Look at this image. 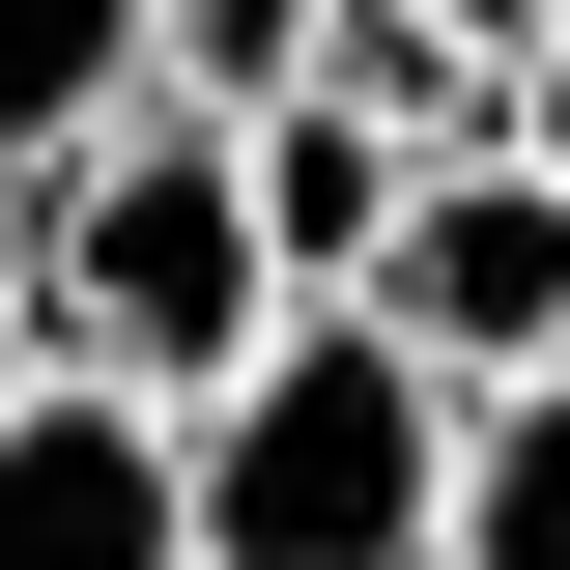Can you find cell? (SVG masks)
Listing matches in <instances>:
<instances>
[{
    "mask_svg": "<svg viewBox=\"0 0 570 570\" xmlns=\"http://www.w3.org/2000/svg\"><path fill=\"white\" fill-rule=\"evenodd\" d=\"M200 428V570H428L456 542V371L371 314V285H314L228 400H171Z\"/></svg>",
    "mask_w": 570,
    "mask_h": 570,
    "instance_id": "obj_1",
    "label": "cell"
},
{
    "mask_svg": "<svg viewBox=\"0 0 570 570\" xmlns=\"http://www.w3.org/2000/svg\"><path fill=\"white\" fill-rule=\"evenodd\" d=\"M29 257H58V343H86V371H142V400H228V371L314 314V285H285V228H257V142H228L200 86L86 115Z\"/></svg>",
    "mask_w": 570,
    "mask_h": 570,
    "instance_id": "obj_2",
    "label": "cell"
},
{
    "mask_svg": "<svg viewBox=\"0 0 570 570\" xmlns=\"http://www.w3.org/2000/svg\"><path fill=\"white\" fill-rule=\"evenodd\" d=\"M371 314H400L456 400H485V371H570V171H542V142H456V171H400V228H371Z\"/></svg>",
    "mask_w": 570,
    "mask_h": 570,
    "instance_id": "obj_3",
    "label": "cell"
},
{
    "mask_svg": "<svg viewBox=\"0 0 570 570\" xmlns=\"http://www.w3.org/2000/svg\"><path fill=\"white\" fill-rule=\"evenodd\" d=\"M0 570H200V428L58 343L29 400H0Z\"/></svg>",
    "mask_w": 570,
    "mask_h": 570,
    "instance_id": "obj_4",
    "label": "cell"
},
{
    "mask_svg": "<svg viewBox=\"0 0 570 570\" xmlns=\"http://www.w3.org/2000/svg\"><path fill=\"white\" fill-rule=\"evenodd\" d=\"M228 142H257V228H285V285H371V228H400V171H428V142L371 115V86H257Z\"/></svg>",
    "mask_w": 570,
    "mask_h": 570,
    "instance_id": "obj_5",
    "label": "cell"
},
{
    "mask_svg": "<svg viewBox=\"0 0 570 570\" xmlns=\"http://www.w3.org/2000/svg\"><path fill=\"white\" fill-rule=\"evenodd\" d=\"M428 570H570V371H485L456 400V542Z\"/></svg>",
    "mask_w": 570,
    "mask_h": 570,
    "instance_id": "obj_6",
    "label": "cell"
},
{
    "mask_svg": "<svg viewBox=\"0 0 570 570\" xmlns=\"http://www.w3.org/2000/svg\"><path fill=\"white\" fill-rule=\"evenodd\" d=\"M86 115H142V0H0V171H58Z\"/></svg>",
    "mask_w": 570,
    "mask_h": 570,
    "instance_id": "obj_7",
    "label": "cell"
},
{
    "mask_svg": "<svg viewBox=\"0 0 570 570\" xmlns=\"http://www.w3.org/2000/svg\"><path fill=\"white\" fill-rule=\"evenodd\" d=\"M314 29H343V0H142V86L257 115V86H314Z\"/></svg>",
    "mask_w": 570,
    "mask_h": 570,
    "instance_id": "obj_8",
    "label": "cell"
},
{
    "mask_svg": "<svg viewBox=\"0 0 570 570\" xmlns=\"http://www.w3.org/2000/svg\"><path fill=\"white\" fill-rule=\"evenodd\" d=\"M29 371H58V257L0 228V400H29Z\"/></svg>",
    "mask_w": 570,
    "mask_h": 570,
    "instance_id": "obj_9",
    "label": "cell"
},
{
    "mask_svg": "<svg viewBox=\"0 0 570 570\" xmlns=\"http://www.w3.org/2000/svg\"><path fill=\"white\" fill-rule=\"evenodd\" d=\"M513 142H542V171H570V29H513Z\"/></svg>",
    "mask_w": 570,
    "mask_h": 570,
    "instance_id": "obj_10",
    "label": "cell"
},
{
    "mask_svg": "<svg viewBox=\"0 0 570 570\" xmlns=\"http://www.w3.org/2000/svg\"><path fill=\"white\" fill-rule=\"evenodd\" d=\"M456 29H570V0H456Z\"/></svg>",
    "mask_w": 570,
    "mask_h": 570,
    "instance_id": "obj_11",
    "label": "cell"
}]
</instances>
